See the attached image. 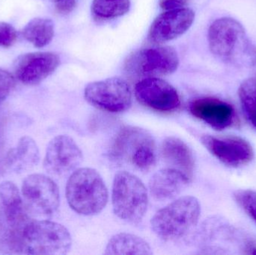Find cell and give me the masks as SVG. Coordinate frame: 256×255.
<instances>
[{
    "label": "cell",
    "instance_id": "8fae6325",
    "mask_svg": "<svg viewBox=\"0 0 256 255\" xmlns=\"http://www.w3.org/2000/svg\"><path fill=\"white\" fill-rule=\"evenodd\" d=\"M84 160L82 151L70 136L60 135L50 142L44 160L46 172L54 176H64L75 169Z\"/></svg>",
    "mask_w": 256,
    "mask_h": 255
},
{
    "label": "cell",
    "instance_id": "603a6c76",
    "mask_svg": "<svg viewBox=\"0 0 256 255\" xmlns=\"http://www.w3.org/2000/svg\"><path fill=\"white\" fill-rule=\"evenodd\" d=\"M238 96L246 118L256 129V78H249L242 82Z\"/></svg>",
    "mask_w": 256,
    "mask_h": 255
},
{
    "label": "cell",
    "instance_id": "7402d4cb",
    "mask_svg": "<svg viewBox=\"0 0 256 255\" xmlns=\"http://www.w3.org/2000/svg\"><path fill=\"white\" fill-rule=\"evenodd\" d=\"M130 8V0H93L92 11L99 19H114L126 14Z\"/></svg>",
    "mask_w": 256,
    "mask_h": 255
},
{
    "label": "cell",
    "instance_id": "3957f363",
    "mask_svg": "<svg viewBox=\"0 0 256 255\" xmlns=\"http://www.w3.org/2000/svg\"><path fill=\"white\" fill-rule=\"evenodd\" d=\"M198 199L184 196L158 211L150 220L154 233L166 241L182 239L194 229L200 219Z\"/></svg>",
    "mask_w": 256,
    "mask_h": 255
},
{
    "label": "cell",
    "instance_id": "6da1fadb",
    "mask_svg": "<svg viewBox=\"0 0 256 255\" xmlns=\"http://www.w3.org/2000/svg\"><path fill=\"white\" fill-rule=\"evenodd\" d=\"M32 220L18 187L6 181L0 184V253L24 254L26 233Z\"/></svg>",
    "mask_w": 256,
    "mask_h": 255
},
{
    "label": "cell",
    "instance_id": "44dd1931",
    "mask_svg": "<svg viewBox=\"0 0 256 255\" xmlns=\"http://www.w3.org/2000/svg\"><path fill=\"white\" fill-rule=\"evenodd\" d=\"M54 23L48 18H34L22 29V35L27 41L37 48L46 46L54 37Z\"/></svg>",
    "mask_w": 256,
    "mask_h": 255
},
{
    "label": "cell",
    "instance_id": "5b68a950",
    "mask_svg": "<svg viewBox=\"0 0 256 255\" xmlns=\"http://www.w3.org/2000/svg\"><path fill=\"white\" fill-rule=\"evenodd\" d=\"M114 214L126 223L137 224L144 218L148 205V191L142 181L132 174L120 172L112 184Z\"/></svg>",
    "mask_w": 256,
    "mask_h": 255
},
{
    "label": "cell",
    "instance_id": "2e32d148",
    "mask_svg": "<svg viewBox=\"0 0 256 255\" xmlns=\"http://www.w3.org/2000/svg\"><path fill=\"white\" fill-rule=\"evenodd\" d=\"M190 112L215 130H222L236 122V112L232 105L214 97L196 99L190 104Z\"/></svg>",
    "mask_w": 256,
    "mask_h": 255
},
{
    "label": "cell",
    "instance_id": "4fadbf2b",
    "mask_svg": "<svg viewBox=\"0 0 256 255\" xmlns=\"http://www.w3.org/2000/svg\"><path fill=\"white\" fill-rule=\"evenodd\" d=\"M135 96L142 104L160 112H172L180 104L177 90L158 77H146L140 81L135 86Z\"/></svg>",
    "mask_w": 256,
    "mask_h": 255
},
{
    "label": "cell",
    "instance_id": "f1b7e54d",
    "mask_svg": "<svg viewBox=\"0 0 256 255\" xmlns=\"http://www.w3.org/2000/svg\"><path fill=\"white\" fill-rule=\"evenodd\" d=\"M7 152L4 150V143L3 141L2 133L1 128H0V176L6 172L7 168Z\"/></svg>",
    "mask_w": 256,
    "mask_h": 255
},
{
    "label": "cell",
    "instance_id": "ac0fdd59",
    "mask_svg": "<svg viewBox=\"0 0 256 255\" xmlns=\"http://www.w3.org/2000/svg\"><path fill=\"white\" fill-rule=\"evenodd\" d=\"M161 154L168 164L192 179L195 161L192 151L183 141L176 137L166 138L161 145Z\"/></svg>",
    "mask_w": 256,
    "mask_h": 255
},
{
    "label": "cell",
    "instance_id": "484cf974",
    "mask_svg": "<svg viewBox=\"0 0 256 255\" xmlns=\"http://www.w3.org/2000/svg\"><path fill=\"white\" fill-rule=\"evenodd\" d=\"M14 85V77L7 70L0 68V101L9 95Z\"/></svg>",
    "mask_w": 256,
    "mask_h": 255
},
{
    "label": "cell",
    "instance_id": "52a82bcc",
    "mask_svg": "<svg viewBox=\"0 0 256 255\" xmlns=\"http://www.w3.org/2000/svg\"><path fill=\"white\" fill-rule=\"evenodd\" d=\"M72 244V237L64 226L49 220H33L26 233L24 254L66 255Z\"/></svg>",
    "mask_w": 256,
    "mask_h": 255
},
{
    "label": "cell",
    "instance_id": "d4e9b609",
    "mask_svg": "<svg viewBox=\"0 0 256 255\" xmlns=\"http://www.w3.org/2000/svg\"><path fill=\"white\" fill-rule=\"evenodd\" d=\"M18 39V32L13 25L6 22H0V46H12Z\"/></svg>",
    "mask_w": 256,
    "mask_h": 255
},
{
    "label": "cell",
    "instance_id": "83f0119b",
    "mask_svg": "<svg viewBox=\"0 0 256 255\" xmlns=\"http://www.w3.org/2000/svg\"><path fill=\"white\" fill-rule=\"evenodd\" d=\"M58 13H70L76 5V0H52Z\"/></svg>",
    "mask_w": 256,
    "mask_h": 255
},
{
    "label": "cell",
    "instance_id": "9a60e30c",
    "mask_svg": "<svg viewBox=\"0 0 256 255\" xmlns=\"http://www.w3.org/2000/svg\"><path fill=\"white\" fill-rule=\"evenodd\" d=\"M195 13L188 7L167 10L156 16L148 31L150 41L165 43L184 34L194 23Z\"/></svg>",
    "mask_w": 256,
    "mask_h": 255
},
{
    "label": "cell",
    "instance_id": "30bf717a",
    "mask_svg": "<svg viewBox=\"0 0 256 255\" xmlns=\"http://www.w3.org/2000/svg\"><path fill=\"white\" fill-rule=\"evenodd\" d=\"M84 96L88 103L112 113L124 112L130 107L132 92L129 85L120 77H112L88 84Z\"/></svg>",
    "mask_w": 256,
    "mask_h": 255
},
{
    "label": "cell",
    "instance_id": "7c38bea8",
    "mask_svg": "<svg viewBox=\"0 0 256 255\" xmlns=\"http://www.w3.org/2000/svg\"><path fill=\"white\" fill-rule=\"evenodd\" d=\"M202 143L208 151L224 164L240 167L252 161L254 151L252 145L238 136H202Z\"/></svg>",
    "mask_w": 256,
    "mask_h": 255
},
{
    "label": "cell",
    "instance_id": "ba28073f",
    "mask_svg": "<svg viewBox=\"0 0 256 255\" xmlns=\"http://www.w3.org/2000/svg\"><path fill=\"white\" fill-rule=\"evenodd\" d=\"M179 66L177 52L171 46H155L131 54L126 61V69L131 74L156 77L174 73Z\"/></svg>",
    "mask_w": 256,
    "mask_h": 255
},
{
    "label": "cell",
    "instance_id": "ffe728a7",
    "mask_svg": "<svg viewBox=\"0 0 256 255\" xmlns=\"http://www.w3.org/2000/svg\"><path fill=\"white\" fill-rule=\"evenodd\" d=\"M108 255H152V248L142 238L128 233L114 235L108 242L105 250Z\"/></svg>",
    "mask_w": 256,
    "mask_h": 255
},
{
    "label": "cell",
    "instance_id": "4dcf8cb0",
    "mask_svg": "<svg viewBox=\"0 0 256 255\" xmlns=\"http://www.w3.org/2000/svg\"><path fill=\"white\" fill-rule=\"evenodd\" d=\"M248 254H256V247H254V246H252V247H250V248H248Z\"/></svg>",
    "mask_w": 256,
    "mask_h": 255
},
{
    "label": "cell",
    "instance_id": "8992f818",
    "mask_svg": "<svg viewBox=\"0 0 256 255\" xmlns=\"http://www.w3.org/2000/svg\"><path fill=\"white\" fill-rule=\"evenodd\" d=\"M208 37L212 53L222 61L234 62L246 54L250 56L252 47L244 28L233 18L216 19L209 28Z\"/></svg>",
    "mask_w": 256,
    "mask_h": 255
},
{
    "label": "cell",
    "instance_id": "9c48e42d",
    "mask_svg": "<svg viewBox=\"0 0 256 255\" xmlns=\"http://www.w3.org/2000/svg\"><path fill=\"white\" fill-rule=\"evenodd\" d=\"M21 196L30 214L37 217H50L60 208L58 186L46 175L34 174L27 177L22 182Z\"/></svg>",
    "mask_w": 256,
    "mask_h": 255
},
{
    "label": "cell",
    "instance_id": "f546056e",
    "mask_svg": "<svg viewBox=\"0 0 256 255\" xmlns=\"http://www.w3.org/2000/svg\"><path fill=\"white\" fill-rule=\"evenodd\" d=\"M251 61H252V65L256 67V47H252L250 53Z\"/></svg>",
    "mask_w": 256,
    "mask_h": 255
},
{
    "label": "cell",
    "instance_id": "5bb4252c",
    "mask_svg": "<svg viewBox=\"0 0 256 255\" xmlns=\"http://www.w3.org/2000/svg\"><path fill=\"white\" fill-rule=\"evenodd\" d=\"M60 64V58L52 52H36L20 55L14 62V73L18 80L34 85L52 74Z\"/></svg>",
    "mask_w": 256,
    "mask_h": 255
},
{
    "label": "cell",
    "instance_id": "4316f807",
    "mask_svg": "<svg viewBox=\"0 0 256 255\" xmlns=\"http://www.w3.org/2000/svg\"><path fill=\"white\" fill-rule=\"evenodd\" d=\"M189 0H159V5L162 10H172L185 7Z\"/></svg>",
    "mask_w": 256,
    "mask_h": 255
},
{
    "label": "cell",
    "instance_id": "e0dca14e",
    "mask_svg": "<svg viewBox=\"0 0 256 255\" xmlns=\"http://www.w3.org/2000/svg\"><path fill=\"white\" fill-rule=\"evenodd\" d=\"M190 181V179L178 169H162L150 178L149 190L155 200L166 202L178 196Z\"/></svg>",
    "mask_w": 256,
    "mask_h": 255
},
{
    "label": "cell",
    "instance_id": "277c9868",
    "mask_svg": "<svg viewBox=\"0 0 256 255\" xmlns=\"http://www.w3.org/2000/svg\"><path fill=\"white\" fill-rule=\"evenodd\" d=\"M110 155L118 163L148 171L156 163V145L148 132L140 127L127 126L117 133L111 147Z\"/></svg>",
    "mask_w": 256,
    "mask_h": 255
},
{
    "label": "cell",
    "instance_id": "d6986e66",
    "mask_svg": "<svg viewBox=\"0 0 256 255\" xmlns=\"http://www.w3.org/2000/svg\"><path fill=\"white\" fill-rule=\"evenodd\" d=\"M7 168L16 173L32 169L39 161V151L36 142L28 136L21 138L16 147L8 151Z\"/></svg>",
    "mask_w": 256,
    "mask_h": 255
},
{
    "label": "cell",
    "instance_id": "7a4b0ae2",
    "mask_svg": "<svg viewBox=\"0 0 256 255\" xmlns=\"http://www.w3.org/2000/svg\"><path fill=\"white\" fill-rule=\"evenodd\" d=\"M66 194L70 208L84 216L100 214L109 198L103 178L91 168H81L72 173L66 185Z\"/></svg>",
    "mask_w": 256,
    "mask_h": 255
},
{
    "label": "cell",
    "instance_id": "cb8c5ba5",
    "mask_svg": "<svg viewBox=\"0 0 256 255\" xmlns=\"http://www.w3.org/2000/svg\"><path fill=\"white\" fill-rule=\"evenodd\" d=\"M236 202L256 225V192L240 190L234 194Z\"/></svg>",
    "mask_w": 256,
    "mask_h": 255
}]
</instances>
